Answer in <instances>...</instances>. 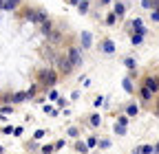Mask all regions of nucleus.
Instances as JSON below:
<instances>
[{"label": "nucleus", "mask_w": 159, "mask_h": 154, "mask_svg": "<svg viewBox=\"0 0 159 154\" xmlns=\"http://www.w3.org/2000/svg\"><path fill=\"white\" fill-rule=\"evenodd\" d=\"M0 9H5V0H0Z\"/></svg>", "instance_id": "obj_35"}, {"label": "nucleus", "mask_w": 159, "mask_h": 154, "mask_svg": "<svg viewBox=\"0 0 159 154\" xmlns=\"http://www.w3.org/2000/svg\"><path fill=\"white\" fill-rule=\"evenodd\" d=\"M57 73L60 71H42L40 73V84L42 86H53L57 82Z\"/></svg>", "instance_id": "obj_2"}, {"label": "nucleus", "mask_w": 159, "mask_h": 154, "mask_svg": "<svg viewBox=\"0 0 159 154\" xmlns=\"http://www.w3.org/2000/svg\"><path fill=\"white\" fill-rule=\"evenodd\" d=\"M47 37H49V42H51V44H57V42H62V33H60V31H53V29L47 33Z\"/></svg>", "instance_id": "obj_6"}, {"label": "nucleus", "mask_w": 159, "mask_h": 154, "mask_svg": "<svg viewBox=\"0 0 159 154\" xmlns=\"http://www.w3.org/2000/svg\"><path fill=\"white\" fill-rule=\"evenodd\" d=\"M99 148H102V150H108V148H111V141H99Z\"/></svg>", "instance_id": "obj_28"}, {"label": "nucleus", "mask_w": 159, "mask_h": 154, "mask_svg": "<svg viewBox=\"0 0 159 154\" xmlns=\"http://www.w3.org/2000/svg\"><path fill=\"white\" fill-rule=\"evenodd\" d=\"M22 99H29V92H18L11 97V101H22Z\"/></svg>", "instance_id": "obj_14"}, {"label": "nucleus", "mask_w": 159, "mask_h": 154, "mask_svg": "<svg viewBox=\"0 0 159 154\" xmlns=\"http://www.w3.org/2000/svg\"><path fill=\"white\" fill-rule=\"evenodd\" d=\"M144 86H148L150 90H155V92H159V79L155 75H148L146 79H144Z\"/></svg>", "instance_id": "obj_5"}, {"label": "nucleus", "mask_w": 159, "mask_h": 154, "mask_svg": "<svg viewBox=\"0 0 159 154\" xmlns=\"http://www.w3.org/2000/svg\"><path fill=\"white\" fill-rule=\"evenodd\" d=\"M139 92H142V99H144V101H150V99L155 97V90H150L148 86H142V90H139Z\"/></svg>", "instance_id": "obj_7"}, {"label": "nucleus", "mask_w": 159, "mask_h": 154, "mask_svg": "<svg viewBox=\"0 0 159 154\" xmlns=\"http://www.w3.org/2000/svg\"><path fill=\"white\" fill-rule=\"evenodd\" d=\"M99 2H102V5H111V0H99Z\"/></svg>", "instance_id": "obj_34"}, {"label": "nucleus", "mask_w": 159, "mask_h": 154, "mask_svg": "<svg viewBox=\"0 0 159 154\" xmlns=\"http://www.w3.org/2000/svg\"><path fill=\"white\" fill-rule=\"evenodd\" d=\"M77 9H80V13H86L89 11V2L86 0H77Z\"/></svg>", "instance_id": "obj_13"}, {"label": "nucleus", "mask_w": 159, "mask_h": 154, "mask_svg": "<svg viewBox=\"0 0 159 154\" xmlns=\"http://www.w3.org/2000/svg\"><path fill=\"white\" fill-rule=\"evenodd\" d=\"M124 64H126L128 68H135V60H133V57H126V60H124Z\"/></svg>", "instance_id": "obj_25"}, {"label": "nucleus", "mask_w": 159, "mask_h": 154, "mask_svg": "<svg viewBox=\"0 0 159 154\" xmlns=\"http://www.w3.org/2000/svg\"><path fill=\"white\" fill-rule=\"evenodd\" d=\"M49 31H51V22H47V20H44V22H42V33L47 35Z\"/></svg>", "instance_id": "obj_23"}, {"label": "nucleus", "mask_w": 159, "mask_h": 154, "mask_svg": "<svg viewBox=\"0 0 159 154\" xmlns=\"http://www.w3.org/2000/svg\"><path fill=\"white\" fill-rule=\"evenodd\" d=\"M117 18H119V15H117V13L113 11V13H111V15L106 18V24H115V22H117Z\"/></svg>", "instance_id": "obj_20"}, {"label": "nucleus", "mask_w": 159, "mask_h": 154, "mask_svg": "<svg viewBox=\"0 0 159 154\" xmlns=\"http://www.w3.org/2000/svg\"><path fill=\"white\" fill-rule=\"evenodd\" d=\"M115 132L119 134V137H124V134H126V126H122V123H117V128H115Z\"/></svg>", "instance_id": "obj_21"}, {"label": "nucleus", "mask_w": 159, "mask_h": 154, "mask_svg": "<svg viewBox=\"0 0 159 154\" xmlns=\"http://www.w3.org/2000/svg\"><path fill=\"white\" fill-rule=\"evenodd\" d=\"M102 51H104V53H113V51H115V44H113L111 40H106V42L102 44Z\"/></svg>", "instance_id": "obj_12"}, {"label": "nucleus", "mask_w": 159, "mask_h": 154, "mask_svg": "<svg viewBox=\"0 0 159 154\" xmlns=\"http://www.w3.org/2000/svg\"><path fill=\"white\" fill-rule=\"evenodd\" d=\"M86 143H89V148H95V145H99V141H97V139H93V137H91Z\"/></svg>", "instance_id": "obj_26"}, {"label": "nucleus", "mask_w": 159, "mask_h": 154, "mask_svg": "<svg viewBox=\"0 0 159 154\" xmlns=\"http://www.w3.org/2000/svg\"><path fill=\"white\" fill-rule=\"evenodd\" d=\"M55 68L62 73V75H69L75 66H73V62L69 60V55H57V57H55Z\"/></svg>", "instance_id": "obj_1"}, {"label": "nucleus", "mask_w": 159, "mask_h": 154, "mask_svg": "<svg viewBox=\"0 0 159 154\" xmlns=\"http://www.w3.org/2000/svg\"><path fill=\"white\" fill-rule=\"evenodd\" d=\"M135 152H139V154H150V152H155V145H139Z\"/></svg>", "instance_id": "obj_10"}, {"label": "nucleus", "mask_w": 159, "mask_h": 154, "mask_svg": "<svg viewBox=\"0 0 159 154\" xmlns=\"http://www.w3.org/2000/svg\"><path fill=\"white\" fill-rule=\"evenodd\" d=\"M157 114H159V104H157Z\"/></svg>", "instance_id": "obj_36"}, {"label": "nucleus", "mask_w": 159, "mask_h": 154, "mask_svg": "<svg viewBox=\"0 0 159 154\" xmlns=\"http://www.w3.org/2000/svg\"><path fill=\"white\" fill-rule=\"evenodd\" d=\"M2 132H5V134H11V132H13V126H7V128H2Z\"/></svg>", "instance_id": "obj_30"}, {"label": "nucleus", "mask_w": 159, "mask_h": 154, "mask_svg": "<svg viewBox=\"0 0 159 154\" xmlns=\"http://www.w3.org/2000/svg\"><path fill=\"white\" fill-rule=\"evenodd\" d=\"M130 42H133L135 46H139V44L144 42V33H139V31H135V33L130 35Z\"/></svg>", "instance_id": "obj_9"}, {"label": "nucleus", "mask_w": 159, "mask_h": 154, "mask_svg": "<svg viewBox=\"0 0 159 154\" xmlns=\"http://www.w3.org/2000/svg\"><path fill=\"white\" fill-rule=\"evenodd\" d=\"M44 112H47V114H51V117H55V114H57V110H55L53 106H44Z\"/></svg>", "instance_id": "obj_22"}, {"label": "nucleus", "mask_w": 159, "mask_h": 154, "mask_svg": "<svg viewBox=\"0 0 159 154\" xmlns=\"http://www.w3.org/2000/svg\"><path fill=\"white\" fill-rule=\"evenodd\" d=\"M20 0H5V9H16Z\"/></svg>", "instance_id": "obj_18"}, {"label": "nucleus", "mask_w": 159, "mask_h": 154, "mask_svg": "<svg viewBox=\"0 0 159 154\" xmlns=\"http://www.w3.org/2000/svg\"><path fill=\"white\" fill-rule=\"evenodd\" d=\"M137 112H139V108H137V106H133V104H130V106L126 108V114H128V117H135Z\"/></svg>", "instance_id": "obj_17"}, {"label": "nucleus", "mask_w": 159, "mask_h": 154, "mask_svg": "<svg viewBox=\"0 0 159 154\" xmlns=\"http://www.w3.org/2000/svg\"><path fill=\"white\" fill-rule=\"evenodd\" d=\"M142 22H144V20H139V18H137V20H133V29H135V31H139V33H144V35H146V33H148V29H146V27H144Z\"/></svg>", "instance_id": "obj_8"}, {"label": "nucleus", "mask_w": 159, "mask_h": 154, "mask_svg": "<svg viewBox=\"0 0 159 154\" xmlns=\"http://www.w3.org/2000/svg\"><path fill=\"white\" fill-rule=\"evenodd\" d=\"M53 150H55V143H53V145H44V148H42V152H53Z\"/></svg>", "instance_id": "obj_29"}, {"label": "nucleus", "mask_w": 159, "mask_h": 154, "mask_svg": "<svg viewBox=\"0 0 159 154\" xmlns=\"http://www.w3.org/2000/svg\"><path fill=\"white\" fill-rule=\"evenodd\" d=\"M0 101H2V99H0Z\"/></svg>", "instance_id": "obj_37"}, {"label": "nucleus", "mask_w": 159, "mask_h": 154, "mask_svg": "<svg viewBox=\"0 0 159 154\" xmlns=\"http://www.w3.org/2000/svg\"><path fill=\"white\" fill-rule=\"evenodd\" d=\"M49 99H53V101H57L60 97H57V92L55 90H49Z\"/></svg>", "instance_id": "obj_27"}, {"label": "nucleus", "mask_w": 159, "mask_h": 154, "mask_svg": "<svg viewBox=\"0 0 159 154\" xmlns=\"http://www.w3.org/2000/svg\"><path fill=\"white\" fill-rule=\"evenodd\" d=\"M113 9H115V13H117V15H124V13H126V5H124V2H115V7H113Z\"/></svg>", "instance_id": "obj_11"}, {"label": "nucleus", "mask_w": 159, "mask_h": 154, "mask_svg": "<svg viewBox=\"0 0 159 154\" xmlns=\"http://www.w3.org/2000/svg\"><path fill=\"white\" fill-rule=\"evenodd\" d=\"M62 148H64V141H62V139H60V141L55 143V150H62Z\"/></svg>", "instance_id": "obj_31"}, {"label": "nucleus", "mask_w": 159, "mask_h": 154, "mask_svg": "<svg viewBox=\"0 0 159 154\" xmlns=\"http://www.w3.org/2000/svg\"><path fill=\"white\" fill-rule=\"evenodd\" d=\"M152 9H159V0H152Z\"/></svg>", "instance_id": "obj_33"}, {"label": "nucleus", "mask_w": 159, "mask_h": 154, "mask_svg": "<svg viewBox=\"0 0 159 154\" xmlns=\"http://www.w3.org/2000/svg\"><path fill=\"white\" fill-rule=\"evenodd\" d=\"M122 86H124V90H128V92H133V82L128 79V77H126V79L122 82Z\"/></svg>", "instance_id": "obj_19"}, {"label": "nucleus", "mask_w": 159, "mask_h": 154, "mask_svg": "<svg viewBox=\"0 0 159 154\" xmlns=\"http://www.w3.org/2000/svg\"><path fill=\"white\" fill-rule=\"evenodd\" d=\"M91 123H93V126L97 128L99 123H102V119H99V117H97V114H93V117H91Z\"/></svg>", "instance_id": "obj_24"}, {"label": "nucleus", "mask_w": 159, "mask_h": 154, "mask_svg": "<svg viewBox=\"0 0 159 154\" xmlns=\"http://www.w3.org/2000/svg\"><path fill=\"white\" fill-rule=\"evenodd\" d=\"M27 20H31V22H44L47 15H44V11H27Z\"/></svg>", "instance_id": "obj_4"}, {"label": "nucleus", "mask_w": 159, "mask_h": 154, "mask_svg": "<svg viewBox=\"0 0 159 154\" xmlns=\"http://www.w3.org/2000/svg\"><path fill=\"white\" fill-rule=\"evenodd\" d=\"M89 150H91L89 143H80V141L75 143V152H89Z\"/></svg>", "instance_id": "obj_16"}, {"label": "nucleus", "mask_w": 159, "mask_h": 154, "mask_svg": "<svg viewBox=\"0 0 159 154\" xmlns=\"http://www.w3.org/2000/svg\"><path fill=\"white\" fill-rule=\"evenodd\" d=\"M82 44L84 46H91V33L89 31H82Z\"/></svg>", "instance_id": "obj_15"}, {"label": "nucleus", "mask_w": 159, "mask_h": 154, "mask_svg": "<svg viewBox=\"0 0 159 154\" xmlns=\"http://www.w3.org/2000/svg\"><path fill=\"white\" fill-rule=\"evenodd\" d=\"M117 123H122V126H126V123H128V119H126V117H119V119H117Z\"/></svg>", "instance_id": "obj_32"}, {"label": "nucleus", "mask_w": 159, "mask_h": 154, "mask_svg": "<svg viewBox=\"0 0 159 154\" xmlns=\"http://www.w3.org/2000/svg\"><path fill=\"white\" fill-rule=\"evenodd\" d=\"M69 60L73 62V66H80V64H82V51H77L75 46L69 49Z\"/></svg>", "instance_id": "obj_3"}]
</instances>
